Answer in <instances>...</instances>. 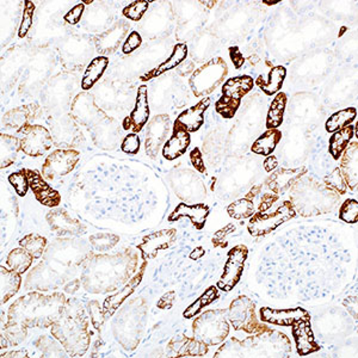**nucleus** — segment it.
<instances>
[{
    "label": "nucleus",
    "instance_id": "4c0bfd02",
    "mask_svg": "<svg viewBox=\"0 0 358 358\" xmlns=\"http://www.w3.org/2000/svg\"><path fill=\"white\" fill-rule=\"evenodd\" d=\"M219 299V291L216 287H209L203 294L201 295L199 299L196 300L194 304H191L188 309L184 311L183 317L186 319H191L201 313L209 304H213L215 300Z\"/></svg>",
    "mask_w": 358,
    "mask_h": 358
},
{
    "label": "nucleus",
    "instance_id": "cd10ccee",
    "mask_svg": "<svg viewBox=\"0 0 358 358\" xmlns=\"http://www.w3.org/2000/svg\"><path fill=\"white\" fill-rule=\"evenodd\" d=\"M188 45L186 43H177L175 45L172 50V54L170 55V58L165 60L163 64L159 65L158 67L152 69L148 73H146L145 76L141 77L142 82H148L150 79L160 77L164 73L171 71L173 68L178 67L179 65L183 64V61L186 59L188 56Z\"/></svg>",
    "mask_w": 358,
    "mask_h": 358
},
{
    "label": "nucleus",
    "instance_id": "1a4fd4ad",
    "mask_svg": "<svg viewBox=\"0 0 358 358\" xmlns=\"http://www.w3.org/2000/svg\"><path fill=\"white\" fill-rule=\"evenodd\" d=\"M294 205L291 201H284L278 208L272 213H254L251 216L247 231L252 236H265L276 231L283 223L295 218Z\"/></svg>",
    "mask_w": 358,
    "mask_h": 358
},
{
    "label": "nucleus",
    "instance_id": "864d4df0",
    "mask_svg": "<svg viewBox=\"0 0 358 358\" xmlns=\"http://www.w3.org/2000/svg\"><path fill=\"white\" fill-rule=\"evenodd\" d=\"M190 160L195 170H197V171L201 173L205 172V165H204L203 158H202V153H201L200 148L196 147V148L191 150Z\"/></svg>",
    "mask_w": 358,
    "mask_h": 358
},
{
    "label": "nucleus",
    "instance_id": "09e8293b",
    "mask_svg": "<svg viewBox=\"0 0 358 358\" xmlns=\"http://www.w3.org/2000/svg\"><path fill=\"white\" fill-rule=\"evenodd\" d=\"M142 45V37L137 32H132L128 35L126 41L122 45L123 54H132L140 45Z\"/></svg>",
    "mask_w": 358,
    "mask_h": 358
},
{
    "label": "nucleus",
    "instance_id": "ddd939ff",
    "mask_svg": "<svg viewBox=\"0 0 358 358\" xmlns=\"http://www.w3.org/2000/svg\"><path fill=\"white\" fill-rule=\"evenodd\" d=\"M171 118L168 113L157 115L147 126L146 132V153L152 159H157L160 150H163L165 142L171 132Z\"/></svg>",
    "mask_w": 358,
    "mask_h": 358
},
{
    "label": "nucleus",
    "instance_id": "473e14b6",
    "mask_svg": "<svg viewBox=\"0 0 358 358\" xmlns=\"http://www.w3.org/2000/svg\"><path fill=\"white\" fill-rule=\"evenodd\" d=\"M354 135L355 127L353 124L348 126V127L342 128L337 132L332 133V136L330 137V145H328V152L335 160H339L345 148L353 140Z\"/></svg>",
    "mask_w": 358,
    "mask_h": 358
},
{
    "label": "nucleus",
    "instance_id": "a878e982",
    "mask_svg": "<svg viewBox=\"0 0 358 358\" xmlns=\"http://www.w3.org/2000/svg\"><path fill=\"white\" fill-rule=\"evenodd\" d=\"M191 144L190 133L184 128L173 126L172 135L165 142L161 153L166 160H176L186 153Z\"/></svg>",
    "mask_w": 358,
    "mask_h": 358
},
{
    "label": "nucleus",
    "instance_id": "a18cd8bd",
    "mask_svg": "<svg viewBox=\"0 0 358 358\" xmlns=\"http://www.w3.org/2000/svg\"><path fill=\"white\" fill-rule=\"evenodd\" d=\"M339 219L344 223L355 225L358 221V201L355 199H348L342 204L339 210Z\"/></svg>",
    "mask_w": 358,
    "mask_h": 358
},
{
    "label": "nucleus",
    "instance_id": "a19ab883",
    "mask_svg": "<svg viewBox=\"0 0 358 358\" xmlns=\"http://www.w3.org/2000/svg\"><path fill=\"white\" fill-rule=\"evenodd\" d=\"M58 339H52L49 337L42 336L36 340L35 346L40 350L42 357H64L66 350L63 345L56 343Z\"/></svg>",
    "mask_w": 358,
    "mask_h": 358
},
{
    "label": "nucleus",
    "instance_id": "2eb2a0df",
    "mask_svg": "<svg viewBox=\"0 0 358 358\" xmlns=\"http://www.w3.org/2000/svg\"><path fill=\"white\" fill-rule=\"evenodd\" d=\"M47 223L50 230L60 236H74L85 232V226L77 219L72 218L63 208H55L47 214Z\"/></svg>",
    "mask_w": 358,
    "mask_h": 358
},
{
    "label": "nucleus",
    "instance_id": "37998d69",
    "mask_svg": "<svg viewBox=\"0 0 358 358\" xmlns=\"http://www.w3.org/2000/svg\"><path fill=\"white\" fill-rule=\"evenodd\" d=\"M150 3L145 0L133 1L132 4L127 5L122 10V14L126 19H131L133 22H139L145 16L146 11L148 10Z\"/></svg>",
    "mask_w": 358,
    "mask_h": 358
},
{
    "label": "nucleus",
    "instance_id": "c9c22d12",
    "mask_svg": "<svg viewBox=\"0 0 358 358\" xmlns=\"http://www.w3.org/2000/svg\"><path fill=\"white\" fill-rule=\"evenodd\" d=\"M357 116L356 108H348V109L339 110L337 113H332L325 124L327 133H335L342 128L351 126Z\"/></svg>",
    "mask_w": 358,
    "mask_h": 358
},
{
    "label": "nucleus",
    "instance_id": "58836bf2",
    "mask_svg": "<svg viewBox=\"0 0 358 358\" xmlns=\"http://www.w3.org/2000/svg\"><path fill=\"white\" fill-rule=\"evenodd\" d=\"M227 213L231 218L236 220H244V219L251 218L256 213L254 200L245 196L244 199L236 200L233 203L227 207Z\"/></svg>",
    "mask_w": 358,
    "mask_h": 358
},
{
    "label": "nucleus",
    "instance_id": "bf43d9fd",
    "mask_svg": "<svg viewBox=\"0 0 358 358\" xmlns=\"http://www.w3.org/2000/svg\"><path fill=\"white\" fill-rule=\"evenodd\" d=\"M29 355H27V350H19V351H11V353H8V354H1V357H27Z\"/></svg>",
    "mask_w": 358,
    "mask_h": 358
},
{
    "label": "nucleus",
    "instance_id": "20e7f679",
    "mask_svg": "<svg viewBox=\"0 0 358 358\" xmlns=\"http://www.w3.org/2000/svg\"><path fill=\"white\" fill-rule=\"evenodd\" d=\"M291 194V202L302 216H312L317 214L326 213L325 208H331L332 201L337 202L338 194L335 191L319 184L317 181H304V177L295 183Z\"/></svg>",
    "mask_w": 358,
    "mask_h": 358
},
{
    "label": "nucleus",
    "instance_id": "de8ad7c7",
    "mask_svg": "<svg viewBox=\"0 0 358 358\" xmlns=\"http://www.w3.org/2000/svg\"><path fill=\"white\" fill-rule=\"evenodd\" d=\"M140 137L135 133H129L121 144V150L127 155H137L140 150Z\"/></svg>",
    "mask_w": 358,
    "mask_h": 358
},
{
    "label": "nucleus",
    "instance_id": "6ab92c4d",
    "mask_svg": "<svg viewBox=\"0 0 358 358\" xmlns=\"http://www.w3.org/2000/svg\"><path fill=\"white\" fill-rule=\"evenodd\" d=\"M306 173V168H280L267 178L265 186L275 195H281L291 189L295 183L304 177Z\"/></svg>",
    "mask_w": 358,
    "mask_h": 358
},
{
    "label": "nucleus",
    "instance_id": "aec40b11",
    "mask_svg": "<svg viewBox=\"0 0 358 358\" xmlns=\"http://www.w3.org/2000/svg\"><path fill=\"white\" fill-rule=\"evenodd\" d=\"M168 355L171 357H188V356H203L208 354L209 345L195 337L179 335L171 339L168 345Z\"/></svg>",
    "mask_w": 358,
    "mask_h": 358
},
{
    "label": "nucleus",
    "instance_id": "6e6d98bb",
    "mask_svg": "<svg viewBox=\"0 0 358 358\" xmlns=\"http://www.w3.org/2000/svg\"><path fill=\"white\" fill-rule=\"evenodd\" d=\"M175 299H176V293H175V291H168V293H166V294L160 298L157 306H158V309H172Z\"/></svg>",
    "mask_w": 358,
    "mask_h": 358
},
{
    "label": "nucleus",
    "instance_id": "f8f14e48",
    "mask_svg": "<svg viewBox=\"0 0 358 358\" xmlns=\"http://www.w3.org/2000/svg\"><path fill=\"white\" fill-rule=\"evenodd\" d=\"M21 148L29 157H42L53 147V137L41 124H29L21 132Z\"/></svg>",
    "mask_w": 358,
    "mask_h": 358
},
{
    "label": "nucleus",
    "instance_id": "8fccbe9b",
    "mask_svg": "<svg viewBox=\"0 0 358 358\" xmlns=\"http://www.w3.org/2000/svg\"><path fill=\"white\" fill-rule=\"evenodd\" d=\"M84 11H85L84 3H79L76 6H73L72 9L65 14V22L68 23L69 25H77L78 23L80 22V19H82Z\"/></svg>",
    "mask_w": 358,
    "mask_h": 358
},
{
    "label": "nucleus",
    "instance_id": "ea45409f",
    "mask_svg": "<svg viewBox=\"0 0 358 358\" xmlns=\"http://www.w3.org/2000/svg\"><path fill=\"white\" fill-rule=\"evenodd\" d=\"M19 246L32 254L34 259L40 258L43 252H45V246H47V239H45V236L36 234V233H32V234H27L23 239H21L19 240Z\"/></svg>",
    "mask_w": 358,
    "mask_h": 358
},
{
    "label": "nucleus",
    "instance_id": "3c124183",
    "mask_svg": "<svg viewBox=\"0 0 358 358\" xmlns=\"http://www.w3.org/2000/svg\"><path fill=\"white\" fill-rule=\"evenodd\" d=\"M233 231H234V225H232V223L225 227V228H223L221 231H219L213 238L214 246H215V247H218V246H220V247H226L227 244H228L226 240V236Z\"/></svg>",
    "mask_w": 358,
    "mask_h": 358
},
{
    "label": "nucleus",
    "instance_id": "79ce46f5",
    "mask_svg": "<svg viewBox=\"0 0 358 358\" xmlns=\"http://www.w3.org/2000/svg\"><path fill=\"white\" fill-rule=\"evenodd\" d=\"M9 183L14 186L17 195L21 196V197L27 195V190L30 189L27 168H23L17 172L11 173L9 176Z\"/></svg>",
    "mask_w": 358,
    "mask_h": 358
},
{
    "label": "nucleus",
    "instance_id": "4d7b16f0",
    "mask_svg": "<svg viewBox=\"0 0 358 358\" xmlns=\"http://www.w3.org/2000/svg\"><path fill=\"white\" fill-rule=\"evenodd\" d=\"M230 54H231V59L236 68H240L244 63H245V58L240 54L239 48L238 47H232L230 48Z\"/></svg>",
    "mask_w": 358,
    "mask_h": 358
},
{
    "label": "nucleus",
    "instance_id": "c03bdc74",
    "mask_svg": "<svg viewBox=\"0 0 358 358\" xmlns=\"http://www.w3.org/2000/svg\"><path fill=\"white\" fill-rule=\"evenodd\" d=\"M35 10H36V6L32 1H30V0L24 1V11H23L22 21H21V25H19V38L27 36V32H30V27H32V22H34Z\"/></svg>",
    "mask_w": 358,
    "mask_h": 358
},
{
    "label": "nucleus",
    "instance_id": "72a5a7b5",
    "mask_svg": "<svg viewBox=\"0 0 358 358\" xmlns=\"http://www.w3.org/2000/svg\"><path fill=\"white\" fill-rule=\"evenodd\" d=\"M281 139L282 133L278 129H267V132L263 133L254 141L251 150L256 155L269 157L273 153Z\"/></svg>",
    "mask_w": 358,
    "mask_h": 358
},
{
    "label": "nucleus",
    "instance_id": "0eeeda50",
    "mask_svg": "<svg viewBox=\"0 0 358 358\" xmlns=\"http://www.w3.org/2000/svg\"><path fill=\"white\" fill-rule=\"evenodd\" d=\"M254 78L240 76L228 79L223 85V95L215 103L216 113L226 120L236 116L240 107L241 100L254 89Z\"/></svg>",
    "mask_w": 358,
    "mask_h": 358
},
{
    "label": "nucleus",
    "instance_id": "c756f323",
    "mask_svg": "<svg viewBox=\"0 0 358 358\" xmlns=\"http://www.w3.org/2000/svg\"><path fill=\"white\" fill-rule=\"evenodd\" d=\"M0 293H1V304H5L11 298L19 293L21 289V273L9 268H0Z\"/></svg>",
    "mask_w": 358,
    "mask_h": 358
},
{
    "label": "nucleus",
    "instance_id": "49530a36",
    "mask_svg": "<svg viewBox=\"0 0 358 358\" xmlns=\"http://www.w3.org/2000/svg\"><path fill=\"white\" fill-rule=\"evenodd\" d=\"M324 181H325L327 188L332 189L338 195H344L345 192H346L348 186L345 184L344 178L342 176L339 168H336L333 172L326 176Z\"/></svg>",
    "mask_w": 358,
    "mask_h": 358
},
{
    "label": "nucleus",
    "instance_id": "603ef678",
    "mask_svg": "<svg viewBox=\"0 0 358 358\" xmlns=\"http://www.w3.org/2000/svg\"><path fill=\"white\" fill-rule=\"evenodd\" d=\"M90 312L91 317H92V324L98 330L100 324H103V320H104L105 314L103 312V309H100V304H97V302L95 301V302H91Z\"/></svg>",
    "mask_w": 358,
    "mask_h": 358
},
{
    "label": "nucleus",
    "instance_id": "9d476101",
    "mask_svg": "<svg viewBox=\"0 0 358 358\" xmlns=\"http://www.w3.org/2000/svg\"><path fill=\"white\" fill-rule=\"evenodd\" d=\"M80 153L76 150H56L52 152L42 165V176L45 181H55L67 176L77 166Z\"/></svg>",
    "mask_w": 358,
    "mask_h": 358
},
{
    "label": "nucleus",
    "instance_id": "4be33fe9",
    "mask_svg": "<svg viewBox=\"0 0 358 358\" xmlns=\"http://www.w3.org/2000/svg\"><path fill=\"white\" fill-rule=\"evenodd\" d=\"M209 105H210V98L204 97L197 104L179 113L173 126L184 128L186 132L189 133L199 132V129L203 126L204 113L208 109Z\"/></svg>",
    "mask_w": 358,
    "mask_h": 358
},
{
    "label": "nucleus",
    "instance_id": "b1692460",
    "mask_svg": "<svg viewBox=\"0 0 358 358\" xmlns=\"http://www.w3.org/2000/svg\"><path fill=\"white\" fill-rule=\"evenodd\" d=\"M293 337H294L296 351L300 356H307L314 354L320 350V345L317 344L314 338L313 330L309 320H301L296 322L293 326Z\"/></svg>",
    "mask_w": 358,
    "mask_h": 358
},
{
    "label": "nucleus",
    "instance_id": "393cba45",
    "mask_svg": "<svg viewBox=\"0 0 358 358\" xmlns=\"http://www.w3.org/2000/svg\"><path fill=\"white\" fill-rule=\"evenodd\" d=\"M146 265H147V263L145 262L142 264V267L139 269V271L136 272L135 276L132 277L121 291H118L116 294L111 295L108 299L105 300L104 304H103V312H104L105 317L113 315L118 311V307L126 301V299L135 291L136 288L142 281L144 275H145Z\"/></svg>",
    "mask_w": 358,
    "mask_h": 358
},
{
    "label": "nucleus",
    "instance_id": "4468645a",
    "mask_svg": "<svg viewBox=\"0 0 358 358\" xmlns=\"http://www.w3.org/2000/svg\"><path fill=\"white\" fill-rule=\"evenodd\" d=\"M150 103H148V89L147 85H141L137 89V96H136L135 107L133 109L131 115L128 116L124 122L123 128L127 131H132L133 133L141 132L150 118Z\"/></svg>",
    "mask_w": 358,
    "mask_h": 358
},
{
    "label": "nucleus",
    "instance_id": "f3484780",
    "mask_svg": "<svg viewBox=\"0 0 358 358\" xmlns=\"http://www.w3.org/2000/svg\"><path fill=\"white\" fill-rule=\"evenodd\" d=\"M260 320L265 324H272L277 326L293 327L301 320H311V315L304 309H273L263 307L259 311Z\"/></svg>",
    "mask_w": 358,
    "mask_h": 358
},
{
    "label": "nucleus",
    "instance_id": "423d86ee",
    "mask_svg": "<svg viewBox=\"0 0 358 358\" xmlns=\"http://www.w3.org/2000/svg\"><path fill=\"white\" fill-rule=\"evenodd\" d=\"M228 65L223 58H214L196 68L189 79L192 93L195 97H204L213 93L227 78Z\"/></svg>",
    "mask_w": 358,
    "mask_h": 358
},
{
    "label": "nucleus",
    "instance_id": "bb28decb",
    "mask_svg": "<svg viewBox=\"0 0 358 358\" xmlns=\"http://www.w3.org/2000/svg\"><path fill=\"white\" fill-rule=\"evenodd\" d=\"M36 108V105H22L19 108L10 110L3 118V124L5 127L21 134L23 129L30 124Z\"/></svg>",
    "mask_w": 358,
    "mask_h": 358
},
{
    "label": "nucleus",
    "instance_id": "dca6fc26",
    "mask_svg": "<svg viewBox=\"0 0 358 358\" xmlns=\"http://www.w3.org/2000/svg\"><path fill=\"white\" fill-rule=\"evenodd\" d=\"M177 231L175 228L161 230L142 238L137 249H140L142 257L145 259H153L158 256L159 251L168 249L176 240Z\"/></svg>",
    "mask_w": 358,
    "mask_h": 358
},
{
    "label": "nucleus",
    "instance_id": "f257e3e1",
    "mask_svg": "<svg viewBox=\"0 0 358 358\" xmlns=\"http://www.w3.org/2000/svg\"><path fill=\"white\" fill-rule=\"evenodd\" d=\"M67 300L64 294H41L30 293L24 295L10 306L6 322L1 327V350L9 345L22 343L27 336V328H47L54 324L63 312Z\"/></svg>",
    "mask_w": 358,
    "mask_h": 358
},
{
    "label": "nucleus",
    "instance_id": "2f4dec72",
    "mask_svg": "<svg viewBox=\"0 0 358 358\" xmlns=\"http://www.w3.org/2000/svg\"><path fill=\"white\" fill-rule=\"evenodd\" d=\"M108 66H109V59L104 55H100V56L91 60L90 64L87 65V69L82 76V90L89 91L95 87L100 78L103 77Z\"/></svg>",
    "mask_w": 358,
    "mask_h": 358
},
{
    "label": "nucleus",
    "instance_id": "39448f33",
    "mask_svg": "<svg viewBox=\"0 0 358 358\" xmlns=\"http://www.w3.org/2000/svg\"><path fill=\"white\" fill-rule=\"evenodd\" d=\"M192 333L209 346L221 344L230 335V320L226 309H210L196 317Z\"/></svg>",
    "mask_w": 358,
    "mask_h": 358
},
{
    "label": "nucleus",
    "instance_id": "7c9ffc66",
    "mask_svg": "<svg viewBox=\"0 0 358 358\" xmlns=\"http://www.w3.org/2000/svg\"><path fill=\"white\" fill-rule=\"evenodd\" d=\"M21 148L19 137L10 134H0V168H8L16 161Z\"/></svg>",
    "mask_w": 358,
    "mask_h": 358
},
{
    "label": "nucleus",
    "instance_id": "5701e85b",
    "mask_svg": "<svg viewBox=\"0 0 358 358\" xmlns=\"http://www.w3.org/2000/svg\"><path fill=\"white\" fill-rule=\"evenodd\" d=\"M209 213H210V208L207 204L197 203L189 205V204L179 203L172 213L170 214L168 221L176 223L179 219H189L196 230L201 231L207 223Z\"/></svg>",
    "mask_w": 358,
    "mask_h": 358
},
{
    "label": "nucleus",
    "instance_id": "e433bc0d",
    "mask_svg": "<svg viewBox=\"0 0 358 358\" xmlns=\"http://www.w3.org/2000/svg\"><path fill=\"white\" fill-rule=\"evenodd\" d=\"M32 260H34V257L32 254L22 247H17L10 252L8 259H6V265H8V268L22 275L32 267Z\"/></svg>",
    "mask_w": 358,
    "mask_h": 358
},
{
    "label": "nucleus",
    "instance_id": "c85d7f7f",
    "mask_svg": "<svg viewBox=\"0 0 358 358\" xmlns=\"http://www.w3.org/2000/svg\"><path fill=\"white\" fill-rule=\"evenodd\" d=\"M287 77V68L284 66H275L270 69L268 74V79L265 80L263 76H259L256 79V85L263 91L267 96H275L280 92L283 82Z\"/></svg>",
    "mask_w": 358,
    "mask_h": 358
},
{
    "label": "nucleus",
    "instance_id": "5fc2aeb1",
    "mask_svg": "<svg viewBox=\"0 0 358 358\" xmlns=\"http://www.w3.org/2000/svg\"><path fill=\"white\" fill-rule=\"evenodd\" d=\"M278 200V195L275 194H265L259 202L258 212L257 213H265L267 210L271 208L272 204Z\"/></svg>",
    "mask_w": 358,
    "mask_h": 358
},
{
    "label": "nucleus",
    "instance_id": "6e6552de",
    "mask_svg": "<svg viewBox=\"0 0 358 358\" xmlns=\"http://www.w3.org/2000/svg\"><path fill=\"white\" fill-rule=\"evenodd\" d=\"M228 320L236 331L246 332L249 335L269 330L265 322H258L256 304L246 295H240L232 301L228 309Z\"/></svg>",
    "mask_w": 358,
    "mask_h": 358
},
{
    "label": "nucleus",
    "instance_id": "412c9836",
    "mask_svg": "<svg viewBox=\"0 0 358 358\" xmlns=\"http://www.w3.org/2000/svg\"><path fill=\"white\" fill-rule=\"evenodd\" d=\"M340 160V172L344 178L345 184L350 190L357 189L358 184V142L351 141L345 148Z\"/></svg>",
    "mask_w": 358,
    "mask_h": 358
},
{
    "label": "nucleus",
    "instance_id": "f704fd0d",
    "mask_svg": "<svg viewBox=\"0 0 358 358\" xmlns=\"http://www.w3.org/2000/svg\"><path fill=\"white\" fill-rule=\"evenodd\" d=\"M287 100H288V97L284 92H278L275 96V98L269 108L268 116H267V122H265L267 129H277L282 126L283 120H284V113H286Z\"/></svg>",
    "mask_w": 358,
    "mask_h": 358
},
{
    "label": "nucleus",
    "instance_id": "052dcab7",
    "mask_svg": "<svg viewBox=\"0 0 358 358\" xmlns=\"http://www.w3.org/2000/svg\"><path fill=\"white\" fill-rule=\"evenodd\" d=\"M202 256H204L203 247H197V249H194V251L191 252L190 258L195 260V259L201 258Z\"/></svg>",
    "mask_w": 358,
    "mask_h": 358
},
{
    "label": "nucleus",
    "instance_id": "13d9d810",
    "mask_svg": "<svg viewBox=\"0 0 358 358\" xmlns=\"http://www.w3.org/2000/svg\"><path fill=\"white\" fill-rule=\"evenodd\" d=\"M264 168H265V171H268V172H272V171H275L276 170L277 166H278V160H277L276 157L275 155H269L268 158L264 160Z\"/></svg>",
    "mask_w": 358,
    "mask_h": 358
},
{
    "label": "nucleus",
    "instance_id": "7ed1b4c3",
    "mask_svg": "<svg viewBox=\"0 0 358 358\" xmlns=\"http://www.w3.org/2000/svg\"><path fill=\"white\" fill-rule=\"evenodd\" d=\"M89 320L85 311L74 300H68L58 320L50 326L52 336L64 346L69 356H82L90 346Z\"/></svg>",
    "mask_w": 358,
    "mask_h": 358
},
{
    "label": "nucleus",
    "instance_id": "a211bd4d",
    "mask_svg": "<svg viewBox=\"0 0 358 358\" xmlns=\"http://www.w3.org/2000/svg\"><path fill=\"white\" fill-rule=\"evenodd\" d=\"M29 175V183L32 194L36 197V200L48 208H58L61 202V196L59 192L53 189L52 186L45 181L41 173L35 170H27Z\"/></svg>",
    "mask_w": 358,
    "mask_h": 358
},
{
    "label": "nucleus",
    "instance_id": "9b49d317",
    "mask_svg": "<svg viewBox=\"0 0 358 358\" xmlns=\"http://www.w3.org/2000/svg\"><path fill=\"white\" fill-rule=\"evenodd\" d=\"M247 257L249 249L245 245L234 246L228 252L223 275L218 282L219 289L230 293L236 288V284L240 281Z\"/></svg>",
    "mask_w": 358,
    "mask_h": 358
},
{
    "label": "nucleus",
    "instance_id": "f03ea898",
    "mask_svg": "<svg viewBox=\"0 0 358 358\" xmlns=\"http://www.w3.org/2000/svg\"><path fill=\"white\" fill-rule=\"evenodd\" d=\"M291 351L288 337L269 328L267 331L254 333L244 340L231 338L219 348L214 357H282Z\"/></svg>",
    "mask_w": 358,
    "mask_h": 358
}]
</instances>
